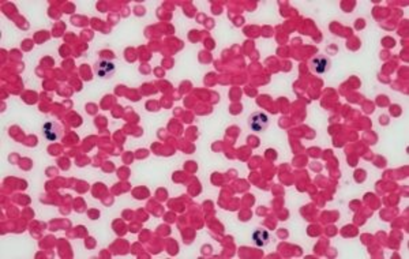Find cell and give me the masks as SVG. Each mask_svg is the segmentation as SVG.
Returning <instances> with one entry per match:
<instances>
[{"instance_id":"6da1fadb","label":"cell","mask_w":409,"mask_h":259,"mask_svg":"<svg viewBox=\"0 0 409 259\" xmlns=\"http://www.w3.org/2000/svg\"><path fill=\"white\" fill-rule=\"evenodd\" d=\"M43 135L49 142H56L63 137V127L56 121H47L43 126Z\"/></svg>"},{"instance_id":"7a4b0ae2","label":"cell","mask_w":409,"mask_h":259,"mask_svg":"<svg viewBox=\"0 0 409 259\" xmlns=\"http://www.w3.org/2000/svg\"><path fill=\"white\" fill-rule=\"evenodd\" d=\"M248 126L252 131L255 133H262L265 131L269 126V116L263 112H255L250 116L248 119Z\"/></svg>"},{"instance_id":"3957f363","label":"cell","mask_w":409,"mask_h":259,"mask_svg":"<svg viewBox=\"0 0 409 259\" xmlns=\"http://www.w3.org/2000/svg\"><path fill=\"white\" fill-rule=\"evenodd\" d=\"M116 70L114 61L108 59H100L96 63V72L100 78H109Z\"/></svg>"},{"instance_id":"277c9868","label":"cell","mask_w":409,"mask_h":259,"mask_svg":"<svg viewBox=\"0 0 409 259\" xmlns=\"http://www.w3.org/2000/svg\"><path fill=\"white\" fill-rule=\"evenodd\" d=\"M330 64H332L330 59L326 57V56H322V55L316 56V57H314V59L311 60V67H312L314 72L318 74V75H322V74H325V72L329 71Z\"/></svg>"},{"instance_id":"5b68a950","label":"cell","mask_w":409,"mask_h":259,"mask_svg":"<svg viewBox=\"0 0 409 259\" xmlns=\"http://www.w3.org/2000/svg\"><path fill=\"white\" fill-rule=\"evenodd\" d=\"M270 242V235L265 229H255L252 233V243L256 247H265Z\"/></svg>"}]
</instances>
